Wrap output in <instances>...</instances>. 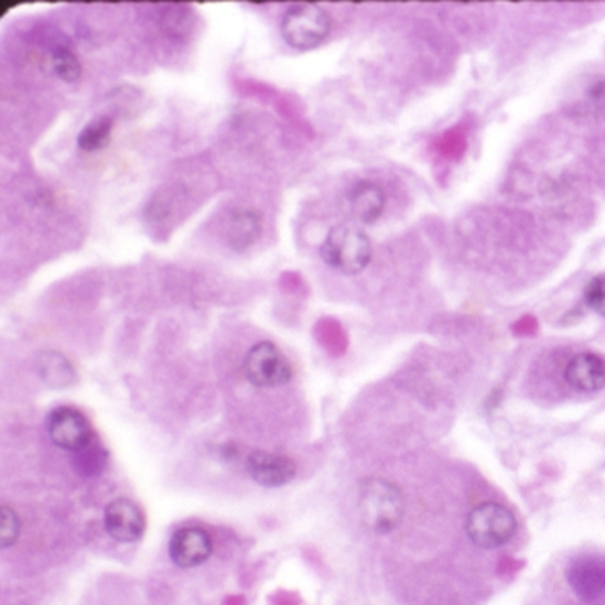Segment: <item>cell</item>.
Here are the masks:
<instances>
[{"label": "cell", "instance_id": "obj_15", "mask_svg": "<svg viewBox=\"0 0 605 605\" xmlns=\"http://www.w3.org/2000/svg\"><path fill=\"white\" fill-rule=\"evenodd\" d=\"M469 147V127L465 123L455 125L433 141V151L446 162H456L464 156Z\"/></svg>", "mask_w": 605, "mask_h": 605}, {"label": "cell", "instance_id": "obj_20", "mask_svg": "<svg viewBox=\"0 0 605 605\" xmlns=\"http://www.w3.org/2000/svg\"><path fill=\"white\" fill-rule=\"evenodd\" d=\"M515 333L520 334V336H529V334L537 331V320L532 316H526V318L520 320L515 324Z\"/></svg>", "mask_w": 605, "mask_h": 605}, {"label": "cell", "instance_id": "obj_19", "mask_svg": "<svg viewBox=\"0 0 605 605\" xmlns=\"http://www.w3.org/2000/svg\"><path fill=\"white\" fill-rule=\"evenodd\" d=\"M584 302H586L590 310L595 311L596 314H601L605 318V276H595V278L587 281L586 288H584Z\"/></svg>", "mask_w": 605, "mask_h": 605}, {"label": "cell", "instance_id": "obj_13", "mask_svg": "<svg viewBox=\"0 0 605 605\" xmlns=\"http://www.w3.org/2000/svg\"><path fill=\"white\" fill-rule=\"evenodd\" d=\"M261 217L255 209H237L228 220V241L235 251H246L261 235Z\"/></svg>", "mask_w": 605, "mask_h": 605}, {"label": "cell", "instance_id": "obj_17", "mask_svg": "<svg viewBox=\"0 0 605 605\" xmlns=\"http://www.w3.org/2000/svg\"><path fill=\"white\" fill-rule=\"evenodd\" d=\"M52 69L63 83H77L83 75V64L68 46H57L52 52Z\"/></svg>", "mask_w": 605, "mask_h": 605}, {"label": "cell", "instance_id": "obj_7", "mask_svg": "<svg viewBox=\"0 0 605 605\" xmlns=\"http://www.w3.org/2000/svg\"><path fill=\"white\" fill-rule=\"evenodd\" d=\"M104 528L115 542H139L147 531V517L137 503L116 499L105 508Z\"/></svg>", "mask_w": 605, "mask_h": 605}, {"label": "cell", "instance_id": "obj_3", "mask_svg": "<svg viewBox=\"0 0 605 605\" xmlns=\"http://www.w3.org/2000/svg\"><path fill=\"white\" fill-rule=\"evenodd\" d=\"M331 17L318 4H295L284 13L281 34L295 51H313L327 40L331 32Z\"/></svg>", "mask_w": 605, "mask_h": 605}, {"label": "cell", "instance_id": "obj_12", "mask_svg": "<svg viewBox=\"0 0 605 605\" xmlns=\"http://www.w3.org/2000/svg\"><path fill=\"white\" fill-rule=\"evenodd\" d=\"M569 110L581 121L605 118V75L587 78L570 101Z\"/></svg>", "mask_w": 605, "mask_h": 605}, {"label": "cell", "instance_id": "obj_6", "mask_svg": "<svg viewBox=\"0 0 605 605\" xmlns=\"http://www.w3.org/2000/svg\"><path fill=\"white\" fill-rule=\"evenodd\" d=\"M46 432L55 446L80 453L91 446L93 429L86 415L75 407H57L46 418Z\"/></svg>", "mask_w": 605, "mask_h": 605}, {"label": "cell", "instance_id": "obj_5", "mask_svg": "<svg viewBox=\"0 0 605 605\" xmlns=\"http://www.w3.org/2000/svg\"><path fill=\"white\" fill-rule=\"evenodd\" d=\"M244 375L252 386L273 389V387L287 386L292 380L293 369L278 345L261 342L247 352L244 359Z\"/></svg>", "mask_w": 605, "mask_h": 605}, {"label": "cell", "instance_id": "obj_10", "mask_svg": "<svg viewBox=\"0 0 605 605\" xmlns=\"http://www.w3.org/2000/svg\"><path fill=\"white\" fill-rule=\"evenodd\" d=\"M564 380L579 392L602 391L605 387V357L595 352H583L569 360L564 368Z\"/></svg>", "mask_w": 605, "mask_h": 605}, {"label": "cell", "instance_id": "obj_1", "mask_svg": "<svg viewBox=\"0 0 605 605\" xmlns=\"http://www.w3.org/2000/svg\"><path fill=\"white\" fill-rule=\"evenodd\" d=\"M360 520L375 534H389L406 517V499L395 483L382 478H368L360 483Z\"/></svg>", "mask_w": 605, "mask_h": 605}, {"label": "cell", "instance_id": "obj_9", "mask_svg": "<svg viewBox=\"0 0 605 605\" xmlns=\"http://www.w3.org/2000/svg\"><path fill=\"white\" fill-rule=\"evenodd\" d=\"M246 467L251 478L267 488L284 487L296 474V465L292 458L270 451H252L247 456Z\"/></svg>", "mask_w": 605, "mask_h": 605}, {"label": "cell", "instance_id": "obj_11", "mask_svg": "<svg viewBox=\"0 0 605 605\" xmlns=\"http://www.w3.org/2000/svg\"><path fill=\"white\" fill-rule=\"evenodd\" d=\"M386 203V191L369 180H360L348 192L352 215L363 224L377 223L382 217Z\"/></svg>", "mask_w": 605, "mask_h": 605}, {"label": "cell", "instance_id": "obj_8", "mask_svg": "<svg viewBox=\"0 0 605 605\" xmlns=\"http://www.w3.org/2000/svg\"><path fill=\"white\" fill-rule=\"evenodd\" d=\"M214 542L206 529L185 526L176 529L169 540V558L180 569H196L209 560Z\"/></svg>", "mask_w": 605, "mask_h": 605}, {"label": "cell", "instance_id": "obj_14", "mask_svg": "<svg viewBox=\"0 0 605 605\" xmlns=\"http://www.w3.org/2000/svg\"><path fill=\"white\" fill-rule=\"evenodd\" d=\"M36 368L43 382L51 386L52 389H64L77 380L74 365L60 352H42L37 357Z\"/></svg>", "mask_w": 605, "mask_h": 605}, {"label": "cell", "instance_id": "obj_2", "mask_svg": "<svg viewBox=\"0 0 605 605\" xmlns=\"http://www.w3.org/2000/svg\"><path fill=\"white\" fill-rule=\"evenodd\" d=\"M320 255L331 269L345 276H357L374 258V246L363 229L337 226L328 233Z\"/></svg>", "mask_w": 605, "mask_h": 605}, {"label": "cell", "instance_id": "obj_18", "mask_svg": "<svg viewBox=\"0 0 605 605\" xmlns=\"http://www.w3.org/2000/svg\"><path fill=\"white\" fill-rule=\"evenodd\" d=\"M20 532H22V522L17 511L11 510L10 506L0 508V547L10 549L19 542Z\"/></svg>", "mask_w": 605, "mask_h": 605}, {"label": "cell", "instance_id": "obj_4", "mask_svg": "<svg viewBox=\"0 0 605 605\" xmlns=\"http://www.w3.org/2000/svg\"><path fill=\"white\" fill-rule=\"evenodd\" d=\"M465 532L479 549H499L515 537L517 519L499 503H482L467 515Z\"/></svg>", "mask_w": 605, "mask_h": 605}, {"label": "cell", "instance_id": "obj_16", "mask_svg": "<svg viewBox=\"0 0 605 605\" xmlns=\"http://www.w3.org/2000/svg\"><path fill=\"white\" fill-rule=\"evenodd\" d=\"M112 130H115V121L110 118H96L91 123H87L83 128V132L78 133V148L87 153L104 150L112 139Z\"/></svg>", "mask_w": 605, "mask_h": 605}]
</instances>
